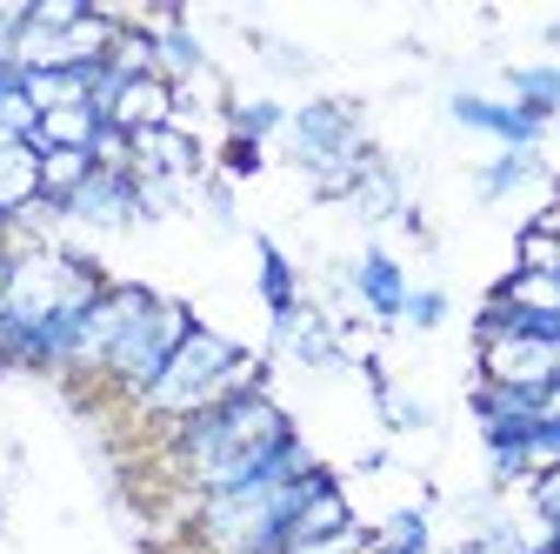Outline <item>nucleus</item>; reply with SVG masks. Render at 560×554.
I'll return each instance as SVG.
<instances>
[{"label": "nucleus", "mask_w": 560, "mask_h": 554, "mask_svg": "<svg viewBox=\"0 0 560 554\" xmlns=\"http://www.w3.org/2000/svg\"><path fill=\"white\" fill-rule=\"evenodd\" d=\"M107 120L94 114V107H54V114H40V134H34V148L47 154V148H88L94 154V134H101Z\"/></svg>", "instance_id": "obj_20"}, {"label": "nucleus", "mask_w": 560, "mask_h": 554, "mask_svg": "<svg viewBox=\"0 0 560 554\" xmlns=\"http://www.w3.org/2000/svg\"><path fill=\"white\" fill-rule=\"evenodd\" d=\"M368 554H381V547H368Z\"/></svg>", "instance_id": "obj_33"}, {"label": "nucleus", "mask_w": 560, "mask_h": 554, "mask_svg": "<svg viewBox=\"0 0 560 554\" xmlns=\"http://www.w3.org/2000/svg\"><path fill=\"white\" fill-rule=\"evenodd\" d=\"M294 168L307 174V187L320 200H347L361 181V168L374 161V141H368V120L354 101H301L288 107V127H280Z\"/></svg>", "instance_id": "obj_3"}, {"label": "nucleus", "mask_w": 560, "mask_h": 554, "mask_svg": "<svg viewBox=\"0 0 560 554\" xmlns=\"http://www.w3.org/2000/svg\"><path fill=\"white\" fill-rule=\"evenodd\" d=\"M40 200V148L34 141H8L0 134V215H27Z\"/></svg>", "instance_id": "obj_17"}, {"label": "nucleus", "mask_w": 560, "mask_h": 554, "mask_svg": "<svg viewBox=\"0 0 560 554\" xmlns=\"http://www.w3.org/2000/svg\"><path fill=\"white\" fill-rule=\"evenodd\" d=\"M273 348L288 355V361H301V368H340V327H334V314L327 308H314V301H301V308H288V314H273Z\"/></svg>", "instance_id": "obj_12"}, {"label": "nucleus", "mask_w": 560, "mask_h": 554, "mask_svg": "<svg viewBox=\"0 0 560 554\" xmlns=\"http://www.w3.org/2000/svg\"><path fill=\"white\" fill-rule=\"evenodd\" d=\"M0 355H8V247H0Z\"/></svg>", "instance_id": "obj_29"}, {"label": "nucleus", "mask_w": 560, "mask_h": 554, "mask_svg": "<svg viewBox=\"0 0 560 554\" xmlns=\"http://www.w3.org/2000/svg\"><path fill=\"white\" fill-rule=\"evenodd\" d=\"M88 181H94V154H88V148H47V154H40V200L67 207Z\"/></svg>", "instance_id": "obj_19"}, {"label": "nucleus", "mask_w": 560, "mask_h": 554, "mask_svg": "<svg viewBox=\"0 0 560 554\" xmlns=\"http://www.w3.org/2000/svg\"><path fill=\"white\" fill-rule=\"evenodd\" d=\"M374 541H368V528L354 521L347 534H334V541H301V547H280V554H368Z\"/></svg>", "instance_id": "obj_28"}, {"label": "nucleus", "mask_w": 560, "mask_h": 554, "mask_svg": "<svg viewBox=\"0 0 560 554\" xmlns=\"http://www.w3.org/2000/svg\"><path fill=\"white\" fill-rule=\"evenodd\" d=\"M200 321H194V308L187 301H174V295H154L148 301V314H140L127 334H120V348L107 355V368H101V381L120 394V401H140L154 381H161V368L174 361V348L194 334Z\"/></svg>", "instance_id": "obj_5"}, {"label": "nucleus", "mask_w": 560, "mask_h": 554, "mask_svg": "<svg viewBox=\"0 0 560 554\" xmlns=\"http://www.w3.org/2000/svg\"><path fill=\"white\" fill-rule=\"evenodd\" d=\"M514 274H560V234H547V228H521L514 234Z\"/></svg>", "instance_id": "obj_23"}, {"label": "nucleus", "mask_w": 560, "mask_h": 554, "mask_svg": "<svg viewBox=\"0 0 560 554\" xmlns=\"http://www.w3.org/2000/svg\"><path fill=\"white\" fill-rule=\"evenodd\" d=\"M107 295V274L74 247H8V355L54 321H81Z\"/></svg>", "instance_id": "obj_2"}, {"label": "nucleus", "mask_w": 560, "mask_h": 554, "mask_svg": "<svg viewBox=\"0 0 560 554\" xmlns=\"http://www.w3.org/2000/svg\"><path fill=\"white\" fill-rule=\"evenodd\" d=\"M340 288H347V301H354V314H361L368 327H400V308H407V295H413L407 267H400L387 247H361L354 261H347Z\"/></svg>", "instance_id": "obj_9"}, {"label": "nucleus", "mask_w": 560, "mask_h": 554, "mask_svg": "<svg viewBox=\"0 0 560 554\" xmlns=\"http://www.w3.org/2000/svg\"><path fill=\"white\" fill-rule=\"evenodd\" d=\"M447 120L460 134H480V141H494V154H534L540 148V127L527 107H514L508 94H480V88H454L447 94Z\"/></svg>", "instance_id": "obj_7"}, {"label": "nucleus", "mask_w": 560, "mask_h": 554, "mask_svg": "<svg viewBox=\"0 0 560 554\" xmlns=\"http://www.w3.org/2000/svg\"><path fill=\"white\" fill-rule=\"evenodd\" d=\"M368 541L381 554H434V528H428V508H394L381 528H368Z\"/></svg>", "instance_id": "obj_21"}, {"label": "nucleus", "mask_w": 560, "mask_h": 554, "mask_svg": "<svg viewBox=\"0 0 560 554\" xmlns=\"http://www.w3.org/2000/svg\"><path fill=\"white\" fill-rule=\"evenodd\" d=\"M441 321H447V295L441 288H413L407 295V308H400V327L407 334H434Z\"/></svg>", "instance_id": "obj_24"}, {"label": "nucleus", "mask_w": 560, "mask_h": 554, "mask_svg": "<svg viewBox=\"0 0 560 554\" xmlns=\"http://www.w3.org/2000/svg\"><path fill=\"white\" fill-rule=\"evenodd\" d=\"M234 341L221 334V327H194L180 348H174V361L161 368V381L133 401V414H148V422H167V428H180V422H194V414H207V407H228V394H221V374L234 368Z\"/></svg>", "instance_id": "obj_4"}, {"label": "nucleus", "mask_w": 560, "mask_h": 554, "mask_svg": "<svg viewBox=\"0 0 560 554\" xmlns=\"http://www.w3.org/2000/svg\"><path fill=\"white\" fill-rule=\"evenodd\" d=\"M467 407H474L487 448H494V441H521V435L540 422V394H514V388H494V381H474Z\"/></svg>", "instance_id": "obj_13"}, {"label": "nucleus", "mask_w": 560, "mask_h": 554, "mask_svg": "<svg viewBox=\"0 0 560 554\" xmlns=\"http://www.w3.org/2000/svg\"><path fill=\"white\" fill-rule=\"evenodd\" d=\"M288 435H301V428L288 422V407L260 388V394H241L228 407H207L194 422L167 428V468L194 501H207V495L247 488L254 474H267V461L280 454Z\"/></svg>", "instance_id": "obj_1"}, {"label": "nucleus", "mask_w": 560, "mask_h": 554, "mask_svg": "<svg viewBox=\"0 0 560 554\" xmlns=\"http://www.w3.org/2000/svg\"><path fill=\"white\" fill-rule=\"evenodd\" d=\"M148 301H154V288H140V281H107V295L88 308V321H81V341H74V381H101V368H107V355L120 348V334L148 314Z\"/></svg>", "instance_id": "obj_6"}, {"label": "nucleus", "mask_w": 560, "mask_h": 554, "mask_svg": "<svg viewBox=\"0 0 560 554\" xmlns=\"http://www.w3.org/2000/svg\"><path fill=\"white\" fill-rule=\"evenodd\" d=\"M260 161H267V148H254V141H228V154H221V181H254Z\"/></svg>", "instance_id": "obj_26"}, {"label": "nucleus", "mask_w": 560, "mask_h": 554, "mask_svg": "<svg viewBox=\"0 0 560 554\" xmlns=\"http://www.w3.org/2000/svg\"><path fill=\"white\" fill-rule=\"evenodd\" d=\"M553 187L547 174H540V161L534 154H494V161H480L474 168V200H487V207H494V200H508V194H527V187Z\"/></svg>", "instance_id": "obj_18"}, {"label": "nucleus", "mask_w": 560, "mask_h": 554, "mask_svg": "<svg viewBox=\"0 0 560 554\" xmlns=\"http://www.w3.org/2000/svg\"><path fill=\"white\" fill-rule=\"evenodd\" d=\"M88 14H94L88 0H34V8H27V21H34V27H47V34H67V27L88 21Z\"/></svg>", "instance_id": "obj_25"}, {"label": "nucleus", "mask_w": 560, "mask_h": 554, "mask_svg": "<svg viewBox=\"0 0 560 554\" xmlns=\"http://www.w3.org/2000/svg\"><path fill=\"white\" fill-rule=\"evenodd\" d=\"M474 368H480V381L514 388V394H547V388L560 381L553 341H534V334H494V341H474Z\"/></svg>", "instance_id": "obj_8"}, {"label": "nucleus", "mask_w": 560, "mask_h": 554, "mask_svg": "<svg viewBox=\"0 0 560 554\" xmlns=\"http://www.w3.org/2000/svg\"><path fill=\"white\" fill-rule=\"evenodd\" d=\"M0 247H8V215H0Z\"/></svg>", "instance_id": "obj_31"}, {"label": "nucleus", "mask_w": 560, "mask_h": 554, "mask_svg": "<svg viewBox=\"0 0 560 554\" xmlns=\"http://www.w3.org/2000/svg\"><path fill=\"white\" fill-rule=\"evenodd\" d=\"M174 114H180L174 81L140 74V81H127V88H120V101L107 107V127H120V134H154V127H174Z\"/></svg>", "instance_id": "obj_14"}, {"label": "nucleus", "mask_w": 560, "mask_h": 554, "mask_svg": "<svg viewBox=\"0 0 560 554\" xmlns=\"http://www.w3.org/2000/svg\"><path fill=\"white\" fill-rule=\"evenodd\" d=\"M221 120H228V141H254V148H267L273 134L288 127V107L260 94V101H234V107H228Z\"/></svg>", "instance_id": "obj_22"}, {"label": "nucleus", "mask_w": 560, "mask_h": 554, "mask_svg": "<svg viewBox=\"0 0 560 554\" xmlns=\"http://www.w3.org/2000/svg\"><path fill=\"white\" fill-rule=\"evenodd\" d=\"M527 508H534V521H560V468L527 481Z\"/></svg>", "instance_id": "obj_27"}, {"label": "nucleus", "mask_w": 560, "mask_h": 554, "mask_svg": "<svg viewBox=\"0 0 560 554\" xmlns=\"http://www.w3.org/2000/svg\"><path fill=\"white\" fill-rule=\"evenodd\" d=\"M347 207L368 221V228H381V221H394L400 207H407V181H400V168L374 148V161L361 168V181H354V194H347Z\"/></svg>", "instance_id": "obj_15"}, {"label": "nucleus", "mask_w": 560, "mask_h": 554, "mask_svg": "<svg viewBox=\"0 0 560 554\" xmlns=\"http://www.w3.org/2000/svg\"><path fill=\"white\" fill-rule=\"evenodd\" d=\"M540 422H560V381H553V388L540 394Z\"/></svg>", "instance_id": "obj_30"}, {"label": "nucleus", "mask_w": 560, "mask_h": 554, "mask_svg": "<svg viewBox=\"0 0 560 554\" xmlns=\"http://www.w3.org/2000/svg\"><path fill=\"white\" fill-rule=\"evenodd\" d=\"M127 141H133V181H174V187L207 181V154H200L194 134H180V127L127 134Z\"/></svg>", "instance_id": "obj_11"}, {"label": "nucleus", "mask_w": 560, "mask_h": 554, "mask_svg": "<svg viewBox=\"0 0 560 554\" xmlns=\"http://www.w3.org/2000/svg\"><path fill=\"white\" fill-rule=\"evenodd\" d=\"M553 355H560V341H553Z\"/></svg>", "instance_id": "obj_32"}, {"label": "nucleus", "mask_w": 560, "mask_h": 554, "mask_svg": "<svg viewBox=\"0 0 560 554\" xmlns=\"http://www.w3.org/2000/svg\"><path fill=\"white\" fill-rule=\"evenodd\" d=\"M67 228H94V234H127L140 228V194H133V174H107L94 168V181L60 207Z\"/></svg>", "instance_id": "obj_10"}, {"label": "nucleus", "mask_w": 560, "mask_h": 554, "mask_svg": "<svg viewBox=\"0 0 560 554\" xmlns=\"http://www.w3.org/2000/svg\"><path fill=\"white\" fill-rule=\"evenodd\" d=\"M254 288H260L267 314H288V308L307 301L301 295V267L288 261V247H280L273 234H254Z\"/></svg>", "instance_id": "obj_16"}]
</instances>
